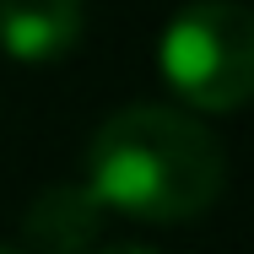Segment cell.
<instances>
[{"label":"cell","mask_w":254,"mask_h":254,"mask_svg":"<svg viewBox=\"0 0 254 254\" xmlns=\"http://www.w3.org/2000/svg\"><path fill=\"white\" fill-rule=\"evenodd\" d=\"M108 216L130 222H195L222 200L227 152L184 108L168 103H130L114 108L87 141V179H81Z\"/></svg>","instance_id":"6da1fadb"},{"label":"cell","mask_w":254,"mask_h":254,"mask_svg":"<svg viewBox=\"0 0 254 254\" xmlns=\"http://www.w3.org/2000/svg\"><path fill=\"white\" fill-rule=\"evenodd\" d=\"M108 211L87 184H49L22 216V244L27 254H92L103 238Z\"/></svg>","instance_id":"3957f363"},{"label":"cell","mask_w":254,"mask_h":254,"mask_svg":"<svg viewBox=\"0 0 254 254\" xmlns=\"http://www.w3.org/2000/svg\"><path fill=\"white\" fill-rule=\"evenodd\" d=\"M0 254H27V249H16V244H0Z\"/></svg>","instance_id":"8992f818"},{"label":"cell","mask_w":254,"mask_h":254,"mask_svg":"<svg viewBox=\"0 0 254 254\" xmlns=\"http://www.w3.org/2000/svg\"><path fill=\"white\" fill-rule=\"evenodd\" d=\"M92 254H157V249H146V244H119V249H92Z\"/></svg>","instance_id":"5b68a950"},{"label":"cell","mask_w":254,"mask_h":254,"mask_svg":"<svg viewBox=\"0 0 254 254\" xmlns=\"http://www.w3.org/2000/svg\"><path fill=\"white\" fill-rule=\"evenodd\" d=\"M87 5L81 0H0V49L22 65H49L81 44Z\"/></svg>","instance_id":"277c9868"},{"label":"cell","mask_w":254,"mask_h":254,"mask_svg":"<svg viewBox=\"0 0 254 254\" xmlns=\"http://www.w3.org/2000/svg\"><path fill=\"white\" fill-rule=\"evenodd\" d=\"M168 92L195 114H233L254 92V16L238 0L184 5L157 44Z\"/></svg>","instance_id":"7a4b0ae2"}]
</instances>
